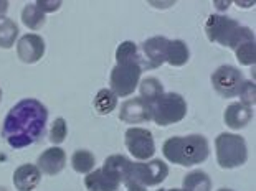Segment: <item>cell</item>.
<instances>
[{
    "label": "cell",
    "instance_id": "4fadbf2b",
    "mask_svg": "<svg viewBox=\"0 0 256 191\" xmlns=\"http://www.w3.org/2000/svg\"><path fill=\"white\" fill-rule=\"evenodd\" d=\"M64 165H66V154L60 147H50V149H46L45 152H42V155L36 160L38 170L48 175V177L58 175L64 168Z\"/></svg>",
    "mask_w": 256,
    "mask_h": 191
},
{
    "label": "cell",
    "instance_id": "603a6c76",
    "mask_svg": "<svg viewBox=\"0 0 256 191\" xmlns=\"http://www.w3.org/2000/svg\"><path fill=\"white\" fill-rule=\"evenodd\" d=\"M116 61L118 63H138L142 66V58H140V51L138 45L132 41L121 43L116 50Z\"/></svg>",
    "mask_w": 256,
    "mask_h": 191
},
{
    "label": "cell",
    "instance_id": "5b68a950",
    "mask_svg": "<svg viewBox=\"0 0 256 191\" xmlns=\"http://www.w3.org/2000/svg\"><path fill=\"white\" fill-rule=\"evenodd\" d=\"M185 116H187V102L177 92L162 94L152 104V119L160 127L180 122L185 119Z\"/></svg>",
    "mask_w": 256,
    "mask_h": 191
},
{
    "label": "cell",
    "instance_id": "484cf974",
    "mask_svg": "<svg viewBox=\"0 0 256 191\" xmlns=\"http://www.w3.org/2000/svg\"><path fill=\"white\" fill-rule=\"evenodd\" d=\"M235 53H236V58H238L240 63L246 64V66H252V64H254V61H256V43H254V40L242 43V45L235 48Z\"/></svg>",
    "mask_w": 256,
    "mask_h": 191
},
{
    "label": "cell",
    "instance_id": "7c38bea8",
    "mask_svg": "<svg viewBox=\"0 0 256 191\" xmlns=\"http://www.w3.org/2000/svg\"><path fill=\"white\" fill-rule=\"evenodd\" d=\"M17 54L18 58L26 64H34L40 61L45 54V40L40 35L26 33L17 43Z\"/></svg>",
    "mask_w": 256,
    "mask_h": 191
},
{
    "label": "cell",
    "instance_id": "f546056e",
    "mask_svg": "<svg viewBox=\"0 0 256 191\" xmlns=\"http://www.w3.org/2000/svg\"><path fill=\"white\" fill-rule=\"evenodd\" d=\"M7 10H8V2H2V0H0V17H4Z\"/></svg>",
    "mask_w": 256,
    "mask_h": 191
},
{
    "label": "cell",
    "instance_id": "2e32d148",
    "mask_svg": "<svg viewBox=\"0 0 256 191\" xmlns=\"http://www.w3.org/2000/svg\"><path fill=\"white\" fill-rule=\"evenodd\" d=\"M252 117H253L252 109L243 106L242 102H233V104H230L226 107L225 116H223L225 124L233 130L244 129L250 124V121H252Z\"/></svg>",
    "mask_w": 256,
    "mask_h": 191
},
{
    "label": "cell",
    "instance_id": "ba28073f",
    "mask_svg": "<svg viewBox=\"0 0 256 191\" xmlns=\"http://www.w3.org/2000/svg\"><path fill=\"white\" fill-rule=\"evenodd\" d=\"M244 83L243 74L240 69L230 64H223V66L216 68L215 73L212 74V84L214 89L218 92L222 97H235L238 96L240 89Z\"/></svg>",
    "mask_w": 256,
    "mask_h": 191
},
{
    "label": "cell",
    "instance_id": "9c48e42d",
    "mask_svg": "<svg viewBox=\"0 0 256 191\" xmlns=\"http://www.w3.org/2000/svg\"><path fill=\"white\" fill-rule=\"evenodd\" d=\"M126 147L134 158L138 160H147L156 154V144L152 132L147 129L132 127L126 132Z\"/></svg>",
    "mask_w": 256,
    "mask_h": 191
},
{
    "label": "cell",
    "instance_id": "44dd1931",
    "mask_svg": "<svg viewBox=\"0 0 256 191\" xmlns=\"http://www.w3.org/2000/svg\"><path fill=\"white\" fill-rule=\"evenodd\" d=\"M18 36V26L14 20L8 17H0V48L8 50L15 45V40Z\"/></svg>",
    "mask_w": 256,
    "mask_h": 191
},
{
    "label": "cell",
    "instance_id": "83f0119b",
    "mask_svg": "<svg viewBox=\"0 0 256 191\" xmlns=\"http://www.w3.org/2000/svg\"><path fill=\"white\" fill-rule=\"evenodd\" d=\"M238 96L242 97V104L252 109L256 104V86L253 81H244Z\"/></svg>",
    "mask_w": 256,
    "mask_h": 191
},
{
    "label": "cell",
    "instance_id": "30bf717a",
    "mask_svg": "<svg viewBox=\"0 0 256 191\" xmlns=\"http://www.w3.org/2000/svg\"><path fill=\"white\" fill-rule=\"evenodd\" d=\"M170 40L166 36H152L146 40L140 46V58H142V69H156L167 59V48Z\"/></svg>",
    "mask_w": 256,
    "mask_h": 191
},
{
    "label": "cell",
    "instance_id": "d4e9b609",
    "mask_svg": "<svg viewBox=\"0 0 256 191\" xmlns=\"http://www.w3.org/2000/svg\"><path fill=\"white\" fill-rule=\"evenodd\" d=\"M94 163L96 158L91 154L90 150H76L72 157V165L74 168V172L78 173H86L94 170Z\"/></svg>",
    "mask_w": 256,
    "mask_h": 191
},
{
    "label": "cell",
    "instance_id": "9a60e30c",
    "mask_svg": "<svg viewBox=\"0 0 256 191\" xmlns=\"http://www.w3.org/2000/svg\"><path fill=\"white\" fill-rule=\"evenodd\" d=\"M132 163L128 157L124 155H111L104 160V165H102V170L106 173H110L111 177L119 183H124L128 187L129 178H130V172H132Z\"/></svg>",
    "mask_w": 256,
    "mask_h": 191
},
{
    "label": "cell",
    "instance_id": "3957f363",
    "mask_svg": "<svg viewBox=\"0 0 256 191\" xmlns=\"http://www.w3.org/2000/svg\"><path fill=\"white\" fill-rule=\"evenodd\" d=\"M205 33L212 43H218L235 50L244 41L254 40V33L248 26L240 25L235 18L225 15H210L205 23Z\"/></svg>",
    "mask_w": 256,
    "mask_h": 191
},
{
    "label": "cell",
    "instance_id": "4316f807",
    "mask_svg": "<svg viewBox=\"0 0 256 191\" xmlns=\"http://www.w3.org/2000/svg\"><path fill=\"white\" fill-rule=\"evenodd\" d=\"M66 134H68V125L66 121L63 117H58L55 119V122L52 125V130H50V142L53 145H60L62 142H64L66 139Z\"/></svg>",
    "mask_w": 256,
    "mask_h": 191
},
{
    "label": "cell",
    "instance_id": "6da1fadb",
    "mask_svg": "<svg viewBox=\"0 0 256 191\" xmlns=\"http://www.w3.org/2000/svg\"><path fill=\"white\" fill-rule=\"evenodd\" d=\"M48 109L36 99H22L4 119L2 137L12 149H25L45 135Z\"/></svg>",
    "mask_w": 256,
    "mask_h": 191
},
{
    "label": "cell",
    "instance_id": "1f68e13d",
    "mask_svg": "<svg viewBox=\"0 0 256 191\" xmlns=\"http://www.w3.org/2000/svg\"><path fill=\"white\" fill-rule=\"evenodd\" d=\"M159 191H184V190H177V188H174V190H167V188H160Z\"/></svg>",
    "mask_w": 256,
    "mask_h": 191
},
{
    "label": "cell",
    "instance_id": "8fae6325",
    "mask_svg": "<svg viewBox=\"0 0 256 191\" xmlns=\"http://www.w3.org/2000/svg\"><path fill=\"white\" fill-rule=\"evenodd\" d=\"M119 119L126 124H142L149 122L152 119V106L147 104L140 97L128 99L121 104Z\"/></svg>",
    "mask_w": 256,
    "mask_h": 191
},
{
    "label": "cell",
    "instance_id": "e575fe53",
    "mask_svg": "<svg viewBox=\"0 0 256 191\" xmlns=\"http://www.w3.org/2000/svg\"><path fill=\"white\" fill-rule=\"evenodd\" d=\"M0 101H2V89H0Z\"/></svg>",
    "mask_w": 256,
    "mask_h": 191
},
{
    "label": "cell",
    "instance_id": "52a82bcc",
    "mask_svg": "<svg viewBox=\"0 0 256 191\" xmlns=\"http://www.w3.org/2000/svg\"><path fill=\"white\" fill-rule=\"evenodd\" d=\"M168 175V167L162 160H150L147 163H132L129 185H140V187H157Z\"/></svg>",
    "mask_w": 256,
    "mask_h": 191
},
{
    "label": "cell",
    "instance_id": "d6a6232c",
    "mask_svg": "<svg viewBox=\"0 0 256 191\" xmlns=\"http://www.w3.org/2000/svg\"><path fill=\"white\" fill-rule=\"evenodd\" d=\"M218 191H233V190H228V188H222V190H218Z\"/></svg>",
    "mask_w": 256,
    "mask_h": 191
},
{
    "label": "cell",
    "instance_id": "e0dca14e",
    "mask_svg": "<svg viewBox=\"0 0 256 191\" xmlns=\"http://www.w3.org/2000/svg\"><path fill=\"white\" fill-rule=\"evenodd\" d=\"M119 182H116L110 173H106L102 168L92 170L86 175L84 187L88 191H118Z\"/></svg>",
    "mask_w": 256,
    "mask_h": 191
},
{
    "label": "cell",
    "instance_id": "d6986e66",
    "mask_svg": "<svg viewBox=\"0 0 256 191\" xmlns=\"http://www.w3.org/2000/svg\"><path fill=\"white\" fill-rule=\"evenodd\" d=\"M184 191H210L212 190V180L205 172L195 170L190 172L184 177Z\"/></svg>",
    "mask_w": 256,
    "mask_h": 191
},
{
    "label": "cell",
    "instance_id": "836d02e7",
    "mask_svg": "<svg viewBox=\"0 0 256 191\" xmlns=\"http://www.w3.org/2000/svg\"><path fill=\"white\" fill-rule=\"evenodd\" d=\"M0 191H8L7 188H4V187H0Z\"/></svg>",
    "mask_w": 256,
    "mask_h": 191
},
{
    "label": "cell",
    "instance_id": "f1b7e54d",
    "mask_svg": "<svg viewBox=\"0 0 256 191\" xmlns=\"http://www.w3.org/2000/svg\"><path fill=\"white\" fill-rule=\"evenodd\" d=\"M36 3V7L42 10L43 13H46V12H56V10L62 7V2L60 0H56V2H46V0H38Z\"/></svg>",
    "mask_w": 256,
    "mask_h": 191
},
{
    "label": "cell",
    "instance_id": "5bb4252c",
    "mask_svg": "<svg viewBox=\"0 0 256 191\" xmlns=\"http://www.w3.org/2000/svg\"><path fill=\"white\" fill-rule=\"evenodd\" d=\"M40 182H42V172L38 170L36 165L25 163V165L15 168L14 185L17 191H34Z\"/></svg>",
    "mask_w": 256,
    "mask_h": 191
},
{
    "label": "cell",
    "instance_id": "4dcf8cb0",
    "mask_svg": "<svg viewBox=\"0 0 256 191\" xmlns=\"http://www.w3.org/2000/svg\"><path fill=\"white\" fill-rule=\"evenodd\" d=\"M128 191H146V188L140 187V185H129Z\"/></svg>",
    "mask_w": 256,
    "mask_h": 191
},
{
    "label": "cell",
    "instance_id": "7a4b0ae2",
    "mask_svg": "<svg viewBox=\"0 0 256 191\" xmlns=\"http://www.w3.org/2000/svg\"><path fill=\"white\" fill-rule=\"evenodd\" d=\"M162 154L170 163L192 167L205 162L210 154L208 140L204 135L194 134L187 137H170L162 145Z\"/></svg>",
    "mask_w": 256,
    "mask_h": 191
},
{
    "label": "cell",
    "instance_id": "cb8c5ba5",
    "mask_svg": "<svg viewBox=\"0 0 256 191\" xmlns=\"http://www.w3.org/2000/svg\"><path fill=\"white\" fill-rule=\"evenodd\" d=\"M118 106V96L114 94L111 89H101L96 94L94 99V109L98 114L101 116H106V114L112 112Z\"/></svg>",
    "mask_w": 256,
    "mask_h": 191
},
{
    "label": "cell",
    "instance_id": "7402d4cb",
    "mask_svg": "<svg viewBox=\"0 0 256 191\" xmlns=\"http://www.w3.org/2000/svg\"><path fill=\"white\" fill-rule=\"evenodd\" d=\"M22 21L26 28L30 30H40L45 25V13L36 7V3H26L22 10Z\"/></svg>",
    "mask_w": 256,
    "mask_h": 191
},
{
    "label": "cell",
    "instance_id": "277c9868",
    "mask_svg": "<svg viewBox=\"0 0 256 191\" xmlns=\"http://www.w3.org/2000/svg\"><path fill=\"white\" fill-rule=\"evenodd\" d=\"M215 150L218 165L225 170L242 167L248 160V147L243 137L223 132L215 139Z\"/></svg>",
    "mask_w": 256,
    "mask_h": 191
},
{
    "label": "cell",
    "instance_id": "ac0fdd59",
    "mask_svg": "<svg viewBox=\"0 0 256 191\" xmlns=\"http://www.w3.org/2000/svg\"><path fill=\"white\" fill-rule=\"evenodd\" d=\"M190 58V51H188V46L185 45L182 40H174L168 43V48H167V59L166 63H168L170 66H184L187 64Z\"/></svg>",
    "mask_w": 256,
    "mask_h": 191
},
{
    "label": "cell",
    "instance_id": "ffe728a7",
    "mask_svg": "<svg viewBox=\"0 0 256 191\" xmlns=\"http://www.w3.org/2000/svg\"><path fill=\"white\" fill-rule=\"evenodd\" d=\"M139 91H140V99L152 106L164 94V86H162V83L157 78H146L139 84Z\"/></svg>",
    "mask_w": 256,
    "mask_h": 191
},
{
    "label": "cell",
    "instance_id": "8992f818",
    "mask_svg": "<svg viewBox=\"0 0 256 191\" xmlns=\"http://www.w3.org/2000/svg\"><path fill=\"white\" fill-rule=\"evenodd\" d=\"M142 66L138 63H118L110 76L111 91L118 97H128L139 86Z\"/></svg>",
    "mask_w": 256,
    "mask_h": 191
}]
</instances>
